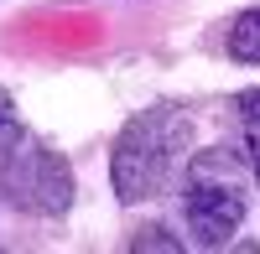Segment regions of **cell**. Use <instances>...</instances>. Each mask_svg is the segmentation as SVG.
Here are the masks:
<instances>
[{"label":"cell","mask_w":260,"mask_h":254,"mask_svg":"<svg viewBox=\"0 0 260 254\" xmlns=\"http://www.w3.org/2000/svg\"><path fill=\"white\" fill-rule=\"evenodd\" d=\"M192 145V119L177 109V104H151L136 119L120 130L115 151H110V182H115V197L130 202H146L156 197L161 187L172 182L177 161L187 156Z\"/></svg>","instance_id":"1"},{"label":"cell","mask_w":260,"mask_h":254,"mask_svg":"<svg viewBox=\"0 0 260 254\" xmlns=\"http://www.w3.org/2000/svg\"><path fill=\"white\" fill-rule=\"evenodd\" d=\"M182 218L198 249H219L245 223V187L234 151H198L182 182Z\"/></svg>","instance_id":"2"},{"label":"cell","mask_w":260,"mask_h":254,"mask_svg":"<svg viewBox=\"0 0 260 254\" xmlns=\"http://www.w3.org/2000/svg\"><path fill=\"white\" fill-rule=\"evenodd\" d=\"M0 192L31 213H62L73 202V172L57 151H42L37 140L16 135L11 145H0Z\"/></svg>","instance_id":"3"},{"label":"cell","mask_w":260,"mask_h":254,"mask_svg":"<svg viewBox=\"0 0 260 254\" xmlns=\"http://www.w3.org/2000/svg\"><path fill=\"white\" fill-rule=\"evenodd\" d=\"M234 114H240V130H245V161L260 182V89H245L234 99Z\"/></svg>","instance_id":"4"},{"label":"cell","mask_w":260,"mask_h":254,"mask_svg":"<svg viewBox=\"0 0 260 254\" xmlns=\"http://www.w3.org/2000/svg\"><path fill=\"white\" fill-rule=\"evenodd\" d=\"M229 57L234 62H260V11L234 16V26H229Z\"/></svg>","instance_id":"5"},{"label":"cell","mask_w":260,"mask_h":254,"mask_svg":"<svg viewBox=\"0 0 260 254\" xmlns=\"http://www.w3.org/2000/svg\"><path fill=\"white\" fill-rule=\"evenodd\" d=\"M16 135H26V130H21V124H16V109H11V94L0 89V145H11Z\"/></svg>","instance_id":"6"},{"label":"cell","mask_w":260,"mask_h":254,"mask_svg":"<svg viewBox=\"0 0 260 254\" xmlns=\"http://www.w3.org/2000/svg\"><path fill=\"white\" fill-rule=\"evenodd\" d=\"M130 249H182V244L167 239V228H141V234L130 239Z\"/></svg>","instance_id":"7"}]
</instances>
